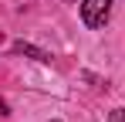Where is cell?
Segmentation results:
<instances>
[{"instance_id": "cell-1", "label": "cell", "mask_w": 125, "mask_h": 122, "mask_svg": "<svg viewBox=\"0 0 125 122\" xmlns=\"http://www.w3.org/2000/svg\"><path fill=\"white\" fill-rule=\"evenodd\" d=\"M108 17H112V0H84V3H81V20H84V27L98 31V27L108 24Z\"/></svg>"}, {"instance_id": "cell-2", "label": "cell", "mask_w": 125, "mask_h": 122, "mask_svg": "<svg viewBox=\"0 0 125 122\" xmlns=\"http://www.w3.org/2000/svg\"><path fill=\"white\" fill-rule=\"evenodd\" d=\"M14 54H27V58H34V61H44V64L51 61V54H47V51L34 48V44H24V41H17V44H14Z\"/></svg>"}, {"instance_id": "cell-3", "label": "cell", "mask_w": 125, "mask_h": 122, "mask_svg": "<svg viewBox=\"0 0 125 122\" xmlns=\"http://www.w3.org/2000/svg\"><path fill=\"white\" fill-rule=\"evenodd\" d=\"M108 122H125V109H115V112L108 115Z\"/></svg>"}, {"instance_id": "cell-4", "label": "cell", "mask_w": 125, "mask_h": 122, "mask_svg": "<svg viewBox=\"0 0 125 122\" xmlns=\"http://www.w3.org/2000/svg\"><path fill=\"white\" fill-rule=\"evenodd\" d=\"M0 115H10V105H7L3 98H0Z\"/></svg>"}]
</instances>
